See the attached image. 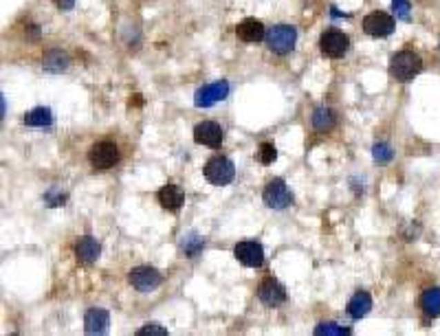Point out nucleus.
<instances>
[{
	"label": "nucleus",
	"mask_w": 440,
	"mask_h": 336,
	"mask_svg": "<svg viewBox=\"0 0 440 336\" xmlns=\"http://www.w3.org/2000/svg\"><path fill=\"white\" fill-rule=\"evenodd\" d=\"M99 255H101V244H99V242H97L95 238L84 235V238L77 240V244H75V258H77L79 264H92V262H97Z\"/></svg>",
	"instance_id": "dca6fc26"
},
{
	"label": "nucleus",
	"mask_w": 440,
	"mask_h": 336,
	"mask_svg": "<svg viewBox=\"0 0 440 336\" xmlns=\"http://www.w3.org/2000/svg\"><path fill=\"white\" fill-rule=\"evenodd\" d=\"M139 336H148V334H157V336H168V330L166 328H161L159 323H146L143 328H139L137 330Z\"/></svg>",
	"instance_id": "cd10ccee"
},
{
	"label": "nucleus",
	"mask_w": 440,
	"mask_h": 336,
	"mask_svg": "<svg viewBox=\"0 0 440 336\" xmlns=\"http://www.w3.org/2000/svg\"><path fill=\"white\" fill-rule=\"evenodd\" d=\"M205 249V240L196 233H188L181 238V251L185 253V258H196Z\"/></svg>",
	"instance_id": "4be33fe9"
},
{
	"label": "nucleus",
	"mask_w": 440,
	"mask_h": 336,
	"mask_svg": "<svg viewBox=\"0 0 440 336\" xmlns=\"http://www.w3.org/2000/svg\"><path fill=\"white\" fill-rule=\"evenodd\" d=\"M370 310H372V297H370V293H366V291L354 293L352 299L348 301V306H346V312H348V317L354 319V321L363 319Z\"/></svg>",
	"instance_id": "f3484780"
},
{
	"label": "nucleus",
	"mask_w": 440,
	"mask_h": 336,
	"mask_svg": "<svg viewBox=\"0 0 440 336\" xmlns=\"http://www.w3.org/2000/svg\"><path fill=\"white\" fill-rule=\"evenodd\" d=\"M128 282L139 293H152L163 284V277H161V273L152 269V266H137V269L130 271Z\"/></svg>",
	"instance_id": "0eeeda50"
},
{
	"label": "nucleus",
	"mask_w": 440,
	"mask_h": 336,
	"mask_svg": "<svg viewBox=\"0 0 440 336\" xmlns=\"http://www.w3.org/2000/svg\"><path fill=\"white\" fill-rule=\"evenodd\" d=\"M27 40H31V42L40 40V27L38 25H29L27 27Z\"/></svg>",
	"instance_id": "c85d7f7f"
},
{
	"label": "nucleus",
	"mask_w": 440,
	"mask_h": 336,
	"mask_svg": "<svg viewBox=\"0 0 440 336\" xmlns=\"http://www.w3.org/2000/svg\"><path fill=\"white\" fill-rule=\"evenodd\" d=\"M51 123H53V114L44 106L33 108L31 112L25 114V125H29V127H49Z\"/></svg>",
	"instance_id": "412c9836"
},
{
	"label": "nucleus",
	"mask_w": 440,
	"mask_h": 336,
	"mask_svg": "<svg viewBox=\"0 0 440 336\" xmlns=\"http://www.w3.org/2000/svg\"><path fill=\"white\" fill-rule=\"evenodd\" d=\"M53 3H55L57 9H62V11H68V9L75 7V0H53Z\"/></svg>",
	"instance_id": "c756f323"
},
{
	"label": "nucleus",
	"mask_w": 440,
	"mask_h": 336,
	"mask_svg": "<svg viewBox=\"0 0 440 336\" xmlns=\"http://www.w3.org/2000/svg\"><path fill=\"white\" fill-rule=\"evenodd\" d=\"M203 174H205L207 182H212L214 187H225V185H229L236 178V165L231 163L227 156L218 154L207 160L203 167Z\"/></svg>",
	"instance_id": "7ed1b4c3"
},
{
	"label": "nucleus",
	"mask_w": 440,
	"mask_h": 336,
	"mask_svg": "<svg viewBox=\"0 0 440 336\" xmlns=\"http://www.w3.org/2000/svg\"><path fill=\"white\" fill-rule=\"evenodd\" d=\"M319 49H321L323 55L330 57V60H339V57H343L346 53H348L350 38L346 36L343 31H339V29H328V31L321 33Z\"/></svg>",
	"instance_id": "39448f33"
},
{
	"label": "nucleus",
	"mask_w": 440,
	"mask_h": 336,
	"mask_svg": "<svg viewBox=\"0 0 440 336\" xmlns=\"http://www.w3.org/2000/svg\"><path fill=\"white\" fill-rule=\"evenodd\" d=\"M310 123H312V127H315L317 132H328V130H332V127H334V123H337V114H334L326 106H319V108L312 110Z\"/></svg>",
	"instance_id": "6ab92c4d"
},
{
	"label": "nucleus",
	"mask_w": 440,
	"mask_h": 336,
	"mask_svg": "<svg viewBox=\"0 0 440 336\" xmlns=\"http://www.w3.org/2000/svg\"><path fill=\"white\" fill-rule=\"evenodd\" d=\"M234 255L242 266H249V269H260L264 264V249L260 242H238L234 246Z\"/></svg>",
	"instance_id": "9d476101"
},
{
	"label": "nucleus",
	"mask_w": 440,
	"mask_h": 336,
	"mask_svg": "<svg viewBox=\"0 0 440 336\" xmlns=\"http://www.w3.org/2000/svg\"><path fill=\"white\" fill-rule=\"evenodd\" d=\"M392 9H394V14L399 20H410V9L412 5L408 0H392Z\"/></svg>",
	"instance_id": "a878e982"
},
{
	"label": "nucleus",
	"mask_w": 440,
	"mask_h": 336,
	"mask_svg": "<svg viewBox=\"0 0 440 336\" xmlns=\"http://www.w3.org/2000/svg\"><path fill=\"white\" fill-rule=\"evenodd\" d=\"M44 202L49 207H62V204H66V196L57 189H51V191L44 193Z\"/></svg>",
	"instance_id": "bb28decb"
},
{
	"label": "nucleus",
	"mask_w": 440,
	"mask_h": 336,
	"mask_svg": "<svg viewBox=\"0 0 440 336\" xmlns=\"http://www.w3.org/2000/svg\"><path fill=\"white\" fill-rule=\"evenodd\" d=\"M315 334L317 336H323V334H337V336H348V334H352V330L350 328H343V326H339V323H334V321H323V323H319V326L315 328Z\"/></svg>",
	"instance_id": "5701e85b"
},
{
	"label": "nucleus",
	"mask_w": 440,
	"mask_h": 336,
	"mask_svg": "<svg viewBox=\"0 0 440 336\" xmlns=\"http://www.w3.org/2000/svg\"><path fill=\"white\" fill-rule=\"evenodd\" d=\"M223 138H225V132L216 121H203L194 127V141L199 145L218 149L220 145H223Z\"/></svg>",
	"instance_id": "f8f14e48"
},
{
	"label": "nucleus",
	"mask_w": 440,
	"mask_h": 336,
	"mask_svg": "<svg viewBox=\"0 0 440 336\" xmlns=\"http://www.w3.org/2000/svg\"><path fill=\"white\" fill-rule=\"evenodd\" d=\"M236 36H238V40L247 42V44H258L260 40L266 38V31H264V25L260 20L247 18L236 27Z\"/></svg>",
	"instance_id": "4468645a"
},
{
	"label": "nucleus",
	"mask_w": 440,
	"mask_h": 336,
	"mask_svg": "<svg viewBox=\"0 0 440 336\" xmlns=\"http://www.w3.org/2000/svg\"><path fill=\"white\" fill-rule=\"evenodd\" d=\"M394 18L386 11H372L363 18V31L372 38H386L394 31Z\"/></svg>",
	"instance_id": "1a4fd4ad"
},
{
	"label": "nucleus",
	"mask_w": 440,
	"mask_h": 336,
	"mask_svg": "<svg viewBox=\"0 0 440 336\" xmlns=\"http://www.w3.org/2000/svg\"><path fill=\"white\" fill-rule=\"evenodd\" d=\"M88 160L95 169H110L119 163V147L112 141H97L88 149Z\"/></svg>",
	"instance_id": "20e7f679"
},
{
	"label": "nucleus",
	"mask_w": 440,
	"mask_h": 336,
	"mask_svg": "<svg viewBox=\"0 0 440 336\" xmlns=\"http://www.w3.org/2000/svg\"><path fill=\"white\" fill-rule=\"evenodd\" d=\"M258 299L266 308H277L286 301V288L275 277H264L258 286Z\"/></svg>",
	"instance_id": "6e6552de"
},
{
	"label": "nucleus",
	"mask_w": 440,
	"mask_h": 336,
	"mask_svg": "<svg viewBox=\"0 0 440 336\" xmlns=\"http://www.w3.org/2000/svg\"><path fill=\"white\" fill-rule=\"evenodd\" d=\"M372 156L377 163H390V160L394 158V149H392L388 143H377L372 147Z\"/></svg>",
	"instance_id": "b1692460"
},
{
	"label": "nucleus",
	"mask_w": 440,
	"mask_h": 336,
	"mask_svg": "<svg viewBox=\"0 0 440 336\" xmlns=\"http://www.w3.org/2000/svg\"><path fill=\"white\" fill-rule=\"evenodd\" d=\"M423 71V60L414 51H399L390 60V75L401 84H408Z\"/></svg>",
	"instance_id": "f257e3e1"
},
{
	"label": "nucleus",
	"mask_w": 440,
	"mask_h": 336,
	"mask_svg": "<svg viewBox=\"0 0 440 336\" xmlns=\"http://www.w3.org/2000/svg\"><path fill=\"white\" fill-rule=\"evenodd\" d=\"M68 55L60 49H51V51H46L44 57H42V68L46 73H62L68 68Z\"/></svg>",
	"instance_id": "a211bd4d"
},
{
	"label": "nucleus",
	"mask_w": 440,
	"mask_h": 336,
	"mask_svg": "<svg viewBox=\"0 0 440 336\" xmlns=\"http://www.w3.org/2000/svg\"><path fill=\"white\" fill-rule=\"evenodd\" d=\"M421 308L427 317H440V288H427L421 295Z\"/></svg>",
	"instance_id": "aec40b11"
},
{
	"label": "nucleus",
	"mask_w": 440,
	"mask_h": 336,
	"mask_svg": "<svg viewBox=\"0 0 440 336\" xmlns=\"http://www.w3.org/2000/svg\"><path fill=\"white\" fill-rule=\"evenodd\" d=\"M227 95H229V84L227 82H214V84H207V86L196 90L194 103H196V108H210L218 101H225Z\"/></svg>",
	"instance_id": "9b49d317"
},
{
	"label": "nucleus",
	"mask_w": 440,
	"mask_h": 336,
	"mask_svg": "<svg viewBox=\"0 0 440 336\" xmlns=\"http://www.w3.org/2000/svg\"><path fill=\"white\" fill-rule=\"evenodd\" d=\"M262 200L269 209L282 211V209H286V207H291L293 196H291V191H288L286 182L282 178H273V180L266 182V187L262 191Z\"/></svg>",
	"instance_id": "423d86ee"
},
{
	"label": "nucleus",
	"mask_w": 440,
	"mask_h": 336,
	"mask_svg": "<svg viewBox=\"0 0 440 336\" xmlns=\"http://www.w3.org/2000/svg\"><path fill=\"white\" fill-rule=\"evenodd\" d=\"M266 46H269V51L275 55H288L295 49V42H297V31L291 25H275L266 31Z\"/></svg>",
	"instance_id": "f03ea898"
},
{
	"label": "nucleus",
	"mask_w": 440,
	"mask_h": 336,
	"mask_svg": "<svg viewBox=\"0 0 440 336\" xmlns=\"http://www.w3.org/2000/svg\"><path fill=\"white\" fill-rule=\"evenodd\" d=\"M110 326V315L103 308H90L84 315V332L86 334H106Z\"/></svg>",
	"instance_id": "ddd939ff"
},
{
	"label": "nucleus",
	"mask_w": 440,
	"mask_h": 336,
	"mask_svg": "<svg viewBox=\"0 0 440 336\" xmlns=\"http://www.w3.org/2000/svg\"><path fill=\"white\" fill-rule=\"evenodd\" d=\"M157 198H159V202H161V207H163V209L179 211L181 207H183V202H185V193H183V189L179 187V185L168 182V185H163V187L159 189Z\"/></svg>",
	"instance_id": "2eb2a0df"
},
{
	"label": "nucleus",
	"mask_w": 440,
	"mask_h": 336,
	"mask_svg": "<svg viewBox=\"0 0 440 336\" xmlns=\"http://www.w3.org/2000/svg\"><path fill=\"white\" fill-rule=\"evenodd\" d=\"M277 158V149L273 143H262L260 149H258V160L262 165H273Z\"/></svg>",
	"instance_id": "393cba45"
}]
</instances>
